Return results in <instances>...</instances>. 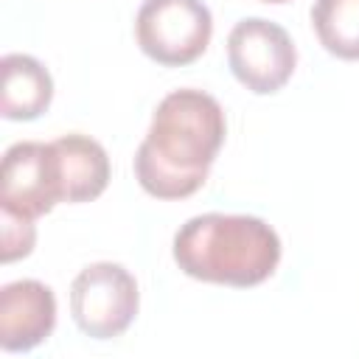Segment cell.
Instances as JSON below:
<instances>
[{
    "mask_svg": "<svg viewBox=\"0 0 359 359\" xmlns=\"http://www.w3.org/2000/svg\"><path fill=\"white\" fill-rule=\"evenodd\" d=\"M59 160V180H62V202L79 205L93 202L109 185V157L107 149L93 140L90 135H62L50 140Z\"/></svg>",
    "mask_w": 359,
    "mask_h": 359,
    "instance_id": "ba28073f",
    "label": "cell"
},
{
    "mask_svg": "<svg viewBox=\"0 0 359 359\" xmlns=\"http://www.w3.org/2000/svg\"><path fill=\"white\" fill-rule=\"evenodd\" d=\"M34 241H36L34 219L0 208V244H3L0 247V258H3V264H11L17 258L31 255Z\"/></svg>",
    "mask_w": 359,
    "mask_h": 359,
    "instance_id": "8fae6325",
    "label": "cell"
},
{
    "mask_svg": "<svg viewBox=\"0 0 359 359\" xmlns=\"http://www.w3.org/2000/svg\"><path fill=\"white\" fill-rule=\"evenodd\" d=\"M56 328V297L42 280L22 278L0 289V348L22 353L45 342Z\"/></svg>",
    "mask_w": 359,
    "mask_h": 359,
    "instance_id": "52a82bcc",
    "label": "cell"
},
{
    "mask_svg": "<svg viewBox=\"0 0 359 359\" xmlns=\"http://www.w3.org/2000/svg\"><path fill=\"white\" fill-rule=\"evenodd\" d=\"M140 309L135 275L112 261L84 266L70 283V314L93 339L121 337Z\"/></svg>",
    "mask_w": 359,
    "mask_h": 359,
    "instance_id": "277c9868",
    "label": "cell"
},
{
    "mask_svg": "<svg viewBox=\"0 0 359 359\" xmlns=\"http://www.w3.org/2000/svg\"><path fill=\"white\" fill-rule=\"evenodd\" d=\"M227 65L255 95L278 93L294 73L297 50L286 28L264 17H244L227 36Z\"/></svg>",
    "mask_w": 359,
    "mask_h": 359,
    "instance_id": "5b68a950",
    "label": "cell"
},
{
    "mask_svg": "<svg viewBox=\"0 0 359 359\" xmlns=\"http://www.w3.org/2000/svg\"><path fill=\"white\" fill-rule=\"evenodd\" d=\"M311 25L328 53L359 59V0H314Z\"/></svg>",
    "mask_w": 359,
    "mask_h": 359,
    "instance_id": "30bf717a",
    "label": "cell"
},
{
    "mask_svg": "<svg viewBox=\"0 0 359 359\" xmlns=\"http://www.w3.org/2000/svg\"><path fill=\"white\" fill-rule=\"evenodd\" d=\"M222 104L194 87L168 93L143 143L135 151V177L154 199H185L196 194L224 143Z\"/></svg>",
    "mask_w": 359,
    "mask_h": 359,
    "instance_id": "6da1fadb",
    "label": "cell"
},
{
    "mask_svg": "<svg viewBox=\"0 0 359 359\" xmlns=\"http://www.w3.org/2000/svg\"><path fill=\"white\" fill-rule=\"evenodd\" d=\"M261 3H286V0H261Z\"/></svg>",
    "mask_w": 359,
    "mask_h": 359,
    "instance_id": "7c38bea8",
    "label": "cell"
},
{
    "mask_svg": "<svg viewBox=\"0 0 359 359\" xmlns=\"http://www.w3.org/2000/svg\"><path fill=\"white\" fill-rule=\"evenodd\" d=\"M174 261L188 278L247 289L278 269L280 238L258 216L202 213L177 230Z\"/></svg>",
    "mask_w": 359,
    "mask_h": 359,
    "instance_id": "7a4b0ae2",
    "label": "cell"
},
{
    "mask_svg": "<svg viewBox=\"0 0 359 359\" xmlns=\"http://www.w3.org/2000/svg\"><path fill=\"white\" fill-rule=\"evenodd\" d=\"M0 115L6 121H34L53 101V79L48 67L28 53H6L0 59Z\"/></svg>",
    "mask_w": 359,
    "mask_h": 359,
    "instance_id": "9c48e42d",
    "label": "cell"
},
{
    "mask_svg": "<svg viewBox=\"0 0 359 359\" xmlns=\"http://www.w3.org/2000/svg\"><path fill=\"white\" fill-rule=\"evenodd\" d=\"M62 202L59 160L53 143L20 140L6 149L0 168V208L39 219Z\"/></svg>",
    "mask_w": 359,
    "mask_h": 359,
    "instance_id": "8992f818",
    "label": "cell"
},
{
    "mask_svg": "<svg viewBox=\"0 0 359 359\" xmlns=\"http://www.w3.org/2000/svg\"><path fill=\"white\" fill-rule=\"evenodd\" d=\"M213 36V17L202 0H143L135 17L137 48L163 67L199 59Z\"/></svg>",
    "mask_w": 359,
    "mask_h": 359,
    "instance_id": "3957f363",
    "label": "cell"
}]
</instances>
